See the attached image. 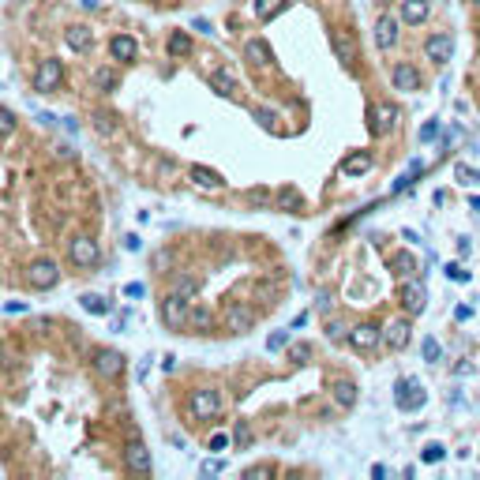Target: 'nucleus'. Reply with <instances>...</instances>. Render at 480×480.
<instances>
[{"label": "nucleus", "mask_w": 480, "mask_h": 480, "mask_svg": "<svg viewBox=\"0 0 480 480\" xmlns=\"http://www.w3.org/2000/svg\"><path fill=\"white\" fill-rule=\"evenodd\" d=\"M391 266L402 274V278H413V274H417V259H413L409 252H398V255L391 259Z\"/></svg>", "instance_id": "c756f323"}, {"label": "nucleus", "mask_w": 480, "mask_h": 480, "mask_svg": "<svg viewBox=\"0 0 480 480\" xmlns=\"http://www.w3.org/2000/svg\"><path fill=\"white\" fill-rule=\"evenodd\" d=\"M210 473H221V461H203V477H210Z\"/></svg>", "instance_id": "49530a36"}, {"label": "nucleus", "mask_w": 480, "mask_h": 480, "mask_svg": "<svg viewBox=\"0 0 480 480\" xmlns=\"http://www.w3.org/2000/svg\"><path fill=\"white\" fill-rule=\"evenodd\" d=\"M271 473H274L271 465H252V469H244V477H248V480H259V477H271Z\"/></svg>", "instance_id": "37998d69"}, {"label": "nucleus", "mask_w": 480, "mask_h": 480, "mask_svg": "<svg viewBox=\"0 0 480 480\" xmlns=\"http://www.w3.org/2000/svg\"><path fill=\"white\" fill-rule=\"evenodd\" d=\"M473 4H477V8H480V0H473Z\"/></svg>", "instance_id": "603ef678"}, {"label": "nucleus", "mask_w": 480, "mask_h": 480, "mask_svg": "<svg viewBox=\"0 0 480 480\" xmlns=\"http://www.w3.org/2000/svg\"><path fill=\"white\" fill-rule=\"evenodd\" d=\"M327 338H330V341H341V338H349L345 323H338V319H334V323H327Z\"/></svg>", "instance_id": "58836bf2"}, {"label": "nucleus", "mask_w": 480, "mask_h": 480, "mask_svg": "<svg viewBox=\"0 0 480 480\" xmlns=\"http://www.w3.org/2000/svg\"><path fill=\"white\" fill-rule=\"evenodd\" d=\"M394 402H398L402 413H417V409H424L428 394H424V386L417 379H398V386H394Z\"/></svg>", "instance_id": "f257e3e1"}, {"label": "nucleus", "mask_w": 480, "mask_h": 480, "mask_svg": "<svg viewBox=\"0 0 480 480\" xmlns=\"http://www.w3.org/2000/svg\"><path fill=\"white\" fill-rule=\"evenodd\" d=\"M436 135H439V120H428V124L420 128V139H424V143H431Z\"/></svg>", "instance_id": "a19ab883"}, {"label": "nucleus", "mask_w": 480, "mask_h": 480, "mask_svg": "<svg viewBox=\"0 0 480 480\" xmlns=\"http://www.w3.org/2000/svg\"><path fill=\"white\" fill-rule=\"evenodd\" d=\"M191 180H196L199 188H214V191L225 188V180H221L214 169H207V165H191Z\"/></svg>", "instance_id": "5701e85b"}, {"label": "nucleus", "mask_w": 480, "mask_h": 480, "mask_svg": "<svg viewBox=\"0 0 480 480\" xmlns=\"http://www.w3.org/2000/svg\"><path fill=\"white\" fill-rule=\"evenodd\" d=\"M417 173H420V162H417V158H413V162H409V169H405V173H402V177H398V180H394V191H402V188H409V184H413V177H417Z\"/></svg>", "instance_id": "f704fd0d"}, {"label": "nucleus", "mask_w": 480, "mask_h": 480, "mask_svg": "<svg viewBox=\"0 0 480 480\" xmlns=\"http://www.w3.org/2000/svg\"><path fill=\"white\" fill-rule=\"evenodd\" d=\"M285 341H289V330H278V334H271V341H266V349H282Z\"/></svg>", "instance_id": "c03bdc74"}, {"label": "nucleus", "mask_w": 480, "mask_h": 480, "mask_svg": "<svg viewBox=\"0 0 480 480\" xmlns=\"http://www.w3.org/2000/svg\"><path fill=\"white\" fill-rule=\"evenodd\" d=\"M428 19V0H402V23L417 26Z\"/></svg>", "instance_id": "aec40b11"}, {"label": "nucleus", "mask_w": 480, "mask_h": 480, "mask_svg": "<svg viewBox=\"0 0 480 480\" xmlns=\"http://www.w3.org/2000/svg\"><path fill=\"white\" fill-rule=\"evenodd\" d=\"M210 323H214V316H210L207 304L191 308V316H188V327H191V330H199V334H203V330H210Z\"/></svg>", "instance_id": "bb28decb"}, {"label": "nucleus", "mask_w": 480, "mask_h": 480, "mask_svg": "<svg viewBox=\"0 0 480 480\" xmlns=\"http://www.w3.org/2000/svg\"><path fill=\"white\" fill-rule=\"evenodd\" d=\"M252 323H255L252 308H229V330H233V334H244V330H252Z\"/></svg>", "instance_id": "b1692460"}, {"label": "nucleus", "mask_w": 480, "mask_h": 480, "mask_svg": "<svg viewBox=\"0 0 480 480\" xmlns=\"http://www.w3.org/2000/svg\"><path fill=\"white\" fill-rule=\"evenodd\" d=\"M278 207L289 210V214H293V210H300V191L297 188H282L278 191Z\"/></svg>", "instance_id": "7c9ffc66"}, {"label": "nucleus", "mask_w": 480, "mask_h": 480, "mask_svg": "<svg viewBox=\"0 0 480 480\" xmlns=\"http://www.w3.org/2000/svg\"><path fill=\"white\" fill-rule=\"evenodd\" d=\"M330 45H334V53H338V60H341V64H353V60H357V45H353V38H349V34L334 31Z\"/></svg>", "instance_id": "4be33fe9"}, {"label": "nucleus", "mask_w": 480, "mask_h": 480, "mask_svg": "<svg viewBox=\"0 0 480 480\" xmlns=\"http://www.w3.org/2000/svg\"><path fill=\"white\" fill-rule=\"evenodd\" d=\"M79 4H83V8H94V4H98V0H79Z\"/></svg>", "instance_id": "8fccbe9b"}, {"label": "nucleus", "mask_w": 480, "mask_h": 480, "mask_svg": "<svg viewBox=\"0 0 480 480\" xmlns=\"http://www.w3.org/2000/svg\"><path fill=\"white\" fill-rule=\"evenodd\" d=\"M447 278L450 282H469V271H461V263H450L447 266Z\"/></svg>", "instance_id": "ea45409f"}, {"label": "nucleus", "mask_w": 480, "mask_h": 480, "mask_svg": "<svg viewBox=\"0 0 480 480\" xmlns=\"http://www.w3.org/2000/svg\"><path fill=\"white\" fill-rule=\"evenodd\" d=\"M109 53H113L117 60H135L139 45H135V38H128V34H117V38L109 42Z\"/></svg>", "instance_id": "412c9836"}, {"label": "nucleus", "mask_w": 480, "mask_h": 480, "mask_svg": "<svg viewBox=\"0 0 480 480\" xmlns=\"http://www.w3.org/2000/svg\"><path fill=\"white\" fill-rule=\"evenodd\" d=\"M308 357H311L308 345H297V349H293V360H308Z\"/></svg>", "instance_id": "de8ad7c7"}, {"label": "nucleus", "mask_w": 480, "mask_h": 480, "mask_svg": "<svg viewBox=\"0 0 480 480\" xmlns=\"http://www.w3.org/2000/svg\"><path fill=\"white\" fill-rule=\"evenodd\" d=\"M188 409H191V417H196V420H210V417H218V409H221L218 391H210V386H203V391H191Z\"/></svg>", "instance_id": "f03ea898"}, {"label": "nucleus", "mask_w": 480, "mask_h": 480, "mask_svg": "<svg viewBox=\"0 0 480 480\" xmlns=\"http://www.w3.org/2000/svg\"><path fill=\"white\" fill-rule=\"evenodd\" d=\"M173 293L184 300H191L199 293V278H191V274H180V278H173Z\"/></svg>", "instance_id": "a878e982"}, {"label": "nucleus", "mask_w": 480, "mask_h": 480, "mask_svg": "<svg viewBox=\"0 0 480 480\" xmlns=\"http://www.w3.org/2000/svg\"><path fill=\"white\" fill-rule=\"evenodd\" d=\"M90 79H94V87H98V90H117V83H120V79H117V71H109V68H98Z\"/></svg>", "instance_id": "2f4dec72"}, {"label": "nucleus", "mask_w": 480, "mask_h": 480, "mask_svg": "<svg viewBox=\"0 0 480 480\" xmlns=\"http://www.w3.org/2000/svg\"><path fill=\"white\" fill-rule=\"evenodd\" d=\"M64 79V68L60 60H42L38 71H34V90H42V94H49V90H57Z\"/></svg>", "instance_id": "0eeeda50"}, {"label": "nucleus", "mask_w": 480, "mask_h": 480, "mask_svg": "<svg viewBox=\"0 0 480 480\" xmlns=\"http://www.w3.org/2000/svg\"><path fill=\"white\" fill-rule=\"evenodd\" d=\"M210 90H214L218 98H233V90H237V79H233V71H225V68L210 71Z\"/></svg>", "instance_id": "a211bd4d"}, {"label": "nucleus", "mask_w": 480, "mask_h": 480, "mask_svg": "<svg viewBox=\"0 0 480 480\" xmlns=\"http://www.w3.org/2000/svg\"><path fill=\"white\" fill-rule=\"evenodd\" d=\"M244 57L252 60L255 68H263V64H271V60H274V53H271V45H266L263 38H252V42L244 45Z\"/></svg>", "instance_id": "6ab92c4d"}, {"label": "nucleus", "mask_w": 480, "mask_h": 480, "mask_svg": "<svg viewBox=\"0 0 480 480\" xmlns=\"http://www.w3.org/2000/svg\"><path fill=\"white\" fill-rule=\"evenodd\" d=\"M26 278H31L34 289H53V285L60 282V266L53 259H34L31 271H26Z\"/></svg>", "instance_id": "423d86ee"}, {"label": "nucleus", "mask_w": 480, "mask_h": 480, "mask_svg": "<svg viewBox=\"0 0 480 480\" xmlns=\"http://www.w3.org/2000/svg\"><path fill=\"white\" fill-rule=\"evenodd\" d=\"M334 402L341 405V409H353V405H357V386L349 379H338L334 383Z\"/></svg>", "instance_id": "393cba45"}, {"label": "nucleus", "mask_w": 480, "mask_h": 480, "mask_svg": "<svg viewBox=\"0 0 480 480\" xmlns=\"http://www.w3.org/2000/svg\"><path fill=\"white\" fill-rule=\"evenodd\" d=\"M124 461H128V469H132V473H151V450L143 447L139 439L132 436V443H128V450H124Z\"/></svg>", "instance_id": "f8f14e48"}, {"label": "nucleus", "mask_w": 480, "mask_h": 480, "mask_svg": "<svg viewBox=\"0 0 480 480\" xmlns=\"http://www.w3.org/2000/svg\"><path fill=\"white\" fill-rule=\"evenodd\" d=\"M94 124H98V132H101V135L113 132V117H109V113H98V117H94Z\"/></svg>", "instance_id": "79ce46f5"}, {"label": "nucleus", "mask_w": 480, "mask_h": 480, "mask_svg": "<svg viewBox=\"0 0 480 480\" xmlns=\"http://www.w3.org/2000/svg\"><path fill=\"white\" fill-rule=\"evenodd\" d=\"M12 132H15V113L0 105V135H12Z\"/></svg>", "instance_id": "e433bc0d"}, {"label": "nucleus", "mask_w": 480, "mask_h": 480, "mask_svg": "<svg viewBox=\"0 0 480 480\" xmlns=\"http://www.w3.org/2000/svg\"><path fill=\"white\" fill-rule=\"evenodd\" d=\"M233 439H237V447H252V428H248V424H237Z\"/></svg>", "instance_id": "4c0bfd02"}, {"label": "nucleus", "mask_w": 480, "mask_h": 480, "mask_svg": "<svg viewBox=\"0 0 480 480\" xmlns=\"http://www.w3.org/2000/svg\"><path fill=\"white\" fill-rule=\"evenodd\" d=\"M458 177L469 180V184H480V173L477 169H465V165H458Z\"/></svg>", "instance_id": "a18cd8bd"}, {"label": "nucleus", "mask_w": 480, "mask_h": 480, "mask_svg": "<svg viewBox=\"0 0 480 480\" xmlns=\"http://www.w3.org/2000/svg\"><path fill=\"white\" fill-rule=\"evenodd\" d=\"M375 45L379 49H394L398 45V19L394 15H379L375 19Z\"/></svg>", "instance_id": "4468645a"}, {"label": "nucleus", "mask_w": 480, "mask_h": 480, "mask_svg": "<svg viewBox=\"0 0 480 480\" xmlns=\"http://www.w3.org/2000/svg\"><path fill=\"white\" fill-rule=\"evenodd\" d=\"M372 165H375L372 154H368V151H357V154H349V158L341 162V173H345V177H364Z\"/></svg>", "instance_id": "f3484780"}, {"label": "nucleus", "mask_w": 480, "mask_h": 480, "mask_svg": "<svg viewBox=\"0 0 480 480\" xmlns=\"http://www.w3.org/2000/svg\"><path fill=\"white\" fill-rule=\"evenodd\" d=\"M83 308H87L90 316H105L109 304H105V297H98V293H87V297H83Z\"/></svg>", "instance_id": "473e14b6"}, {"label": "nucleus", "mask_w": 480, "mask_h": 480, "mask_svg": "<svg viewBox=\"0 0 480 480\" xmlns=\"http://www.w3.org/2000/svg\"><path fill=\"white\" fill-rule=\"evenodd\" d=\"M285 4H289V0H255V15L266 23V19H274L278 12H285Z\"/></svg>", "instance_id": "cd10ccee"}, {"label": "nucleus", "mask_w": 480, "mask_h": 480, "mask_svg": "<svg viewBox=\"0 0 480 480\" xmlns=\"http://www.w3.org/2000/svg\"><path fill=\"white\" fill-rule=\"evenodd\" d=\"M124 353H117V349H98L94 353V368H98V375H105V379H113V375L124 372Z\"/></svg>", "instance_id": "9b49d317"}, {"label": "nucleus", "mask_w": 480, "mask_h": 480, "mask_svg": "<svg viewBox=\"0 0 480 480\" xmlns=\"http://www.w3.org/2000/svg\"><path fill=\"white\" fill-rule=\"evenodd\" d=\"M402 304H405V311L409 316H420L424 308H428V289H424V282L413 274V278H405L402 285Z\"/></svg>", "instance_id": "39448f33"}, {"label": "nucleus", "mask_w": 480, "mask_h": 480, "mask_svg": "<svg viewBox=\"0 0 480 480\" xmlns=\"http://www.w3.org/2000/svg\"><path fill=\"white\" fill-rule=\"evenodd\" d=\"M443 454H447V447H443V443H428V447L420 450V461H428V465H436V461H443Z\"/></svg>", "instance_id": "72a5a7b5"}, {"label": "nucleus", "mask_w": 480, "mask_h": 480, "mask_svg": "<svg viewBox=\"0 0 480 480\" xmlns=\"http://www.w3.org/2000/svg\"><path fill=\"white\" fill-rule=\"evenodd\" d=\"M391 83H394V90H420V71L413 68V64H394V71H391Z\"/></svg>", "instance_id": "2eb2a0df"}, {"label": "nucleus", "mask_w": 480, "mask_h": 480, "mask_svg": "<svg viewBox=\"0 0 480 480\" xmlns=\"http://www.w3.org/2000/svg\"><path fill=\"white\" fill-rule=\"evenodd\" d=\"M188 53H191V34L184 31L169 34V57H188Z\"/></svg>", "instance_id": "c85d7f7f"}, {"label": "nucleus", "mask_w": 480, "mask_h": 480, "mask_svg": "<svg viewBox=\"0 0 480 480\" xmlns=\"http://www.w3.org/2000/svg\"><path fill=\"white\" fill-rule=\"evenodd\" d=\"M188 316H191L188 300L177 297V293H169V297L162 300V323H165V327H173V330L188 327Z\"/></svg>", "instance_id": "7ed1b4c3"}, {"label": "nucleus", "mask_w": 480, "mask_h": 480, "mask_svg": "<svg viewBox=\"0 0 480 480\" xmlns=\"http://www.w3.org/2000/svg\"><path fill=\"white\" fill-rule=\"evenodd\" d=\"M409 338H413V323L405 319V316H402V319H394L391 327L383 330V345H386V349H394V353L409 345Z\"/></svg>", "instance_id": "9d476101"}, {"label": "nucleus", "mask_w": 480, "mask_h": 480, "mask_svg": "<svg viewBox=\"0 0 480 480\" xmlns=\"http://www.w3.org/2000/svg\"><path fill=\"white\" fill-rule=\"evenodd\" d=\"M0 357H4V345H0Z\"/></svg>", "instance_id": "3c124183"}, {"label": "nucleus", "mask_w": 480, "mask_h": 480, "mask_svg": "<svg viewBox=\"0 0 480 480\" xmlns=\"http://www.w3.org/2000/svg\"><path fill=\"white\" fill-rule=\"evenodd\" d=\"M68 255H71V263H76V266H98V259H101L98 244L90 237H76V240H71Z\"/></svg>", "instance_id": "6e6552de"}, {"label": "nucleus", "mask_w": 480, "mask_h": 480, "mask_svg": "<svg viewBox=\"0 0 480 480\" xmlns=\"http://www.w3.org/2000/svg\"><path fill=\"white\" fill-rule=\"evenodd\" d=\"M64 42H68V49H76V53H87L90 45H94V34H90V26L76 23V26H68V31H64Z\"/></svg>", "instance_id": "dca6fc26"}, {"label": "nucleus", "mask_w": 480, "mask_h": 480, "mask_svg": "<svg viewBox=\"0 0 480 480\" xmlns=\"http://www.w3.org/2000/svg\"><path fill=\"white\" fill-rule=\"evenodd\" d=\"M383 341V330L375 327V323H360V327L349 330V345L360 349V353H368V349H375Z\"/></svg>", "instance_id": "1a4fd4ad"}, {"label": "nucleus", "mask_w": 480, "mask_h": 480, "mask_svg": "<svg viewBox=\"0 0 480 480\" xmlns=\"http://www.w3.org/2000/svg\"><path fill=\"white\" fill-rule=\"evenodd\" d=\"M225 443H229L225 436H214V439H210V450H221V447H225Z\"/></svg>", "instance_id": "09e8293b"}, {"label": "nucleus", "mask_w": 480, "mask_h": 480, "mask_svg": "<svg viewBox=\"0 0 480 480\" xmlns=\"http://www.w3.org/2000/svg\"><path fill=\"white\" fill-rule=\"evenodd\" d=\"M420 349H424V360H428V364H436V360L443 357V349H439V341H436V338H424V345H420Z\"/></svg>", "instance_id": "c9c22d12"}, {"label": "nucleus", "mask_w": 480, "mask_h": 480, "mask_svg": "<svg viewBox=\"0 0 480 480\" xmlns=\"http://www.w3.org/2000/svg\"><path fill=\"white\" fill-rule=\"evenodd\" d=\"M398 109L394 105H372V132L375 135H386V132H394L398 128Z\"/></svg>", "instance_id": "ddd939ff"}, {"label": "nucleus", "mask_w": 480, "mask_h": 480, "mask_svg": "<svg viewBox=\"0 0 480 480\" xmlns=\"http://www.w3.org/2000/svg\"><path fill=\"white\" fill-rule=\"evenodd\" d=\"M424 53H428L431 64H450L454 60V34H447V31L431 34V38L424 42Z\"/></svg>", "instance_id": "20e7f679"}]
</instances>
